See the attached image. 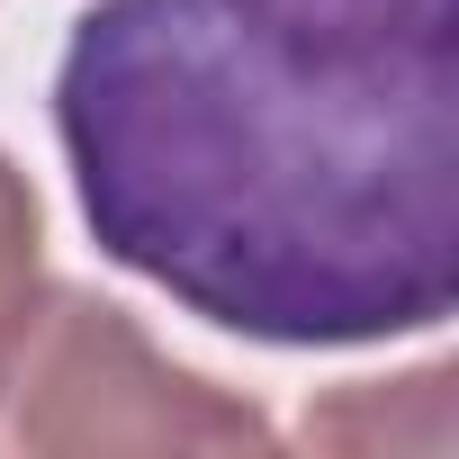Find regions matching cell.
<instances>
[{"label": "cell", "instance_id": "obj_1", "mask_svg": "<svg viewBox=\"0 0 459 459\" xmlns=\"http://www.w3.org/2000/svg\"><path fill=\"white\" fill-rule=\"evenodd\" d=\"M55 135L117 271L280 351L459 307V0H91Z\"/></svg>", "mask_w": 459, "mask_h": 459}, {"label": "cell", "instance_id": "obj_2", "mask_svg": "<svg viewBox=\"0 0 459 459\" xmlns=\"http://www.w3.org/2000/svg\"><path fill=\"white\" fill-rule=\"evenodd\" d=\"M0 450H271V423L162 360L126 307L46 289L0 369Z\"/></svg>", "mask_w": 459, "mask_h": 459}, {"label": "cell", "instance_id": "obj_3", "mask_svg": "<svg viewBox=\"0 0 459 459\" xmlns=\"http://www.w3.org/2000/svg\"><path fill=\"white\" fill-rule=\"evenodd\" d=\"M37 298H46V216H37L28 171L0 153V369H10Z\"/></svg>", "mask_w": 459, "mask_h": 459}]
</instances>
